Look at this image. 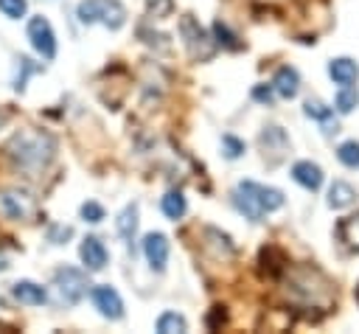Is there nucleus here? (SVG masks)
Returning <instances> with one entry per match:
<instances>
[{
    "label": "nucleus",
    "instance_id": "32",
    "mask_svg": "<svg viewBox=\"0 0 359 334\" xmlns=\"http://www.w3.org/2000/svg\"><path fill=\"white\" fill-rule=\"evenodd\" d=\"M17 62H20L22 73H17V79H14V90H25V79H28V73H31L34 67H31V59H25V56H20Z\"/></svg>",
    "mask_w": 359,
    "mask_h": 334
},
{
    "label": "nucleus",
    "instance_id": "15",
    "mask_svg": "<svg viewBox=\"0 0 359 334\" xmlns=\"http://www.w3.org/2000/svg\"><path fill=\"white\" fill-rule=\"evenodd\" d=\"M272 90H275L280 98H294L297 90H300V76H297V70L289 67V65L278 67V73H275V79H272Z\"/></svg>",
    "mask_w": 359,
    "mask_h": 334
},
{
    "label": "nucleus",
    "instance_id": "27",
    "mask_svg": "<svg viewBox=\"0 0 359 334\" xmlns=\"http://www.w3.org/2000/svg\"><path fill=\"white\" fill-rule=\"evenodd\" d=\"M261 143H264V149H272L275 143H278L280 149H286V135H283L280 126H266V129L261 132Z\"/></svg>",
    "mask_w": 359,
    "mask_h": 334
},
{
    "label": "nucleus",
    "instance_id": "8",
    "mask_svg": "<svg viewBox=\"0 0 359 334\" xmlns=\"http://www.w3.org/2000/svg\"><path fill=\"white\" fill-rule=\"evenodd\" d=\"M90 298H93V306L98 309L101 317L107 320H121L123 317V300L118 295V289H112L109 283H98L90 289Z\"/></svg>",
    "mask_w": 359,
    "mask_h": 334
},
{
    "label": "nucleus",
    "instance_id": "25",
    "mask_svg": "<svg viewBox=\"0 0 359 334\" xmlns=\"http://www.w3.org/2000/svg\"><path fill=\"white\" fill-rule=\"evenodd\" d=\"M261 202H264V211H266V213H272V211H278V208L283 205V191L261 185Z\"/></svg>",
    "mask_w": 359,
    "mask_h": 334
},
{
    "label": "nucleus",
    "instance_id": "24",
    "mask_svg": "<svg viewBox=\"0 0 359 334\" xmlns=\"http://www.w3.org/2000/svg\"><path fill=\"white\" fill-rule=\"evenodd\" d=\"M303 112L309 115V118H314V121H328L331 118V107H325L323 101H317V98H309L306 104H303Z\"/></svg>",
    "mask_w": 359,
    "mask_h": 334
},
{
    "label": "nucleus",
    "instance_id": "22",
    "mask_svg": "<svg viewBox=\"0 0 359 334\" xmlns=\"http://www.w3.org/2000/svg\"><path fill=\"white\" fill-rule=\"evenodd\" d=\"M213 39H216V45H222V48H227V51L241 48V42H236V34H230V28H227L222 20L213 22Z\"/></svg>",
    "mask_w": 359,
    "mask_h": 334
},
{
    "label": "nucleus",
    "instance_id": "7",
    "mask_svg": "<svg viewBox=\"0 0 359 334\" xmlns=\"http://www.w3.org/2000/svg\"><path fill=\"white\" fill-rule=\"evenodd\" d=\"M25 34H28L31 48H34V51H36L42 59H53V56H56V34H53L50 22H48L42 14L28 20Z\"/></svg>",
    "mask_w": 359,
    "mask_h": 334
},
{
    "label": "nucleus",
    "instance_id": "33",
    "mask_svg": "<svg viewBox=\"0 0 359 334\" xmlns=\"http://www.w3.org/2000/svg\"><path fill=\"white\" fill-rule=\"evenodd\" d=\"M70 236H73V227H65V225H56V227H50V233H48V239H50L53 244H65Z\"/></svg>",
    "mask_w": 359,
    "mask_h": 334
},
{
    "label": "nucleus",
    "instance_id": "3",
    "mask_svg": "<svg viewBox=\"0 0 359 334\" xmlns=\"http://www.w3.org/2000/svg\"><path fill=\"white\" fill-rule=\"evenodd\" d=\"M317 275V269H294L289 275V292L294 298H300L303 303H311V306H328L334 292H331V283L328 281H320V286L311 283V278Z\"/></svg>",
    "mask_w": 359,
    "mask_h": 334
},
{
    "label": "nucleus",
    "instance_id": "14",
    "mask_svg": "<svg viewBox=\"0 0 359 334\" xmlns=\"http://www.w3.org/2000/svg\"><path fill=\"white\" fill-rule=\"evenodd\" d=\"M328 76L339 84V87H351L356 79H359V65L348 56H337L328 62Z\"/></svg>",
    "mask_w": 359,
    "mask_h": 334
},
{
    "label": "nucleus",
    "instance_id": "21",
    "mask_svg": "<svg viewBox=\"0 0 359 334\" xmlns=\"http://www.w3.org/2000/svg\"><path fill=\"white\" fill-rule=\"evenodd\" d=\"M356 104H359V93H356L353 87H339V93H337V98H334V107H337V112L348 115V112H351Z\"/></svg>",
    "mask_w": 359,
    "mask_h": 334
},
{
    "label": "nucleus",
    "instance_id": "35",
    "mask_svg": "<svg viewBox=\"0 0 359 334\" xmlns=\"http://www.w3.org/2000/svg\"><path fill=\"white\" fill-rule=\"evenodd\" d=\"M3 121H6V115H3V112H0V126H3Z\"/></svg>",
    "mask_w": 359,
    "mask_h": 334
},
{
    "label": "nucleus",
    "instance_id": "30",
    "mask_svg": "<svg viewBox=\"0 0 359 334\" xmlns=\"http://www.w3.org/2000/svg\"><path fill=\"white\" fill-rule=\"evenodd\" d=\"M171 6H174V0H146V11H149V17H154V20L165 17V14L171 11Z\"/></svg>",
    "mask_w": 359,
    "mask_h": 334
},
{
    "label": "nucleus",
    "instance_id": "1",
    "mask_svg": "<svg viewBox=\"0 0 359 334\" xmlns=\"http://www.w3.org/2000/svg\"><path fill=\"white\" fill-rule=\"evenodd\" d=\"M53 149H56V143H53V138L48 132H42V129H22V132H17L8 140L6 154L11 157V163L20 171L34 177V174H39L53 160Z\"/></svg>",
    "mask_w": 359,
    "mask_h": 334
},
{
    "label": "nucleus",
    "instance_id": "10",
    "mask_svg": "<svg viewBox=\"0 0 359 334\" xmlns=\"http://www.w3.org/2000/svg\"><path fill=\"white\" fill-rule=\"evenodd\" d=\"M79 255H81V264H84L87 272H98L109 261V253H107V247H104V241L98 236H87L81 241V247H79Z\"/></svg>",
    "mask_w": 359,
    "mask_h": 334
},
{
    "label": "nucleus",
    "instance_id": "12",
    "mask_svg": "<svg viewBox=\"0 0 359 334\" xmlns=\"http://www.w3.org/2000/svg\"><path fill=\"white\" fill-rule=\"evenodd\" d=\"M292 180L297 185H303L306 191H317L323 185V168L317 163H311V160H297L292 166Z\"/></svg>",
    "mask_w": 359,
    "mask_h": 334
},
{
    "label": "nucleus",
    "instance_id": "4",
    "mask_svg": "<svg viewBox=\"0 0 359 334\" xmlns=\"http://www.w3.org/2000/svg\"><path fill=\"white\" fill-rule=\"evenodd\" d=\"M53 286L65 306H76L87 292V275L76 267H59L53 272Z\"/></svg>",
    "mask_w": 359,
    "mask_h": 334
},
{
    "label": "nucleus",
    "instance_id": "29",
    "mask_svg": "<svg viewBox=\"0 0 359 334\" xmlns=\"http://www.w3.org/2000/svg\"><path fill=\"white\" fill-rule=\"evenodd\" d=\"M222 149H224V157L236 160V157H241V152H244V140H238V138H233V135H224V138H222Z\"/></svg>",
    "mask_w": 359,
    "mask_h": 334
},
{
    "label": "nucleus",
    "instance_id": "28",
    "mask_svg": "<svg viewBox=\"0 0 359 334\" xmlns=\"http://www.w3.org/2000/svg\"><path fill=\"white\" fill-rule=\"evenodd\" d=\"M79 213H81V219H84V222H90V225H98V222L104 219V208H101L98 202H93V199H90V202H84V205L79 208Z\"/></svg>",
    "mask_w": 359,
    "mask_h": 334
},
{
    "label": "nucleus",
    "instance_id": "13",
    "mask_svg": "<svg viewBox=\"0 0 359 334\" xmlns=\"http://www.w3.org/2000/svg\"><path fill=\"white\" fill-rule=\"evenodd\" d=\"M11 298L20 300V303H25V306H42L48 300V292H45V286L22 278V281H14L11 283Z\"/></svg>",
    "mask_w": 359,
    "mask_h": 334
},
{
    "label": "nucleus",
    "instance_id": "9",
    "mask_svg": "<svg viewBox=\"0 0 359 334\" xmlns=\"http://www.w3.org/2000/svg\"><path fill=\"white\" fill-rule=\"evenodd\" d=\"M31 211H34V205H31V196L28 194H22L17 188H3L0 191V213L6 219L22 222V219L31 216Z\"/></svg>",
    "mask_w": 359,
    "mask_h": 334
},
{
    "label": "nucleus",
    "instance_id": "5",
    "mask_svg": "<svg viewBox=\"0 0 359 334\" xmlns=\"http://www.w3.org/2000/svg\"><path fill=\"white\" fill-rule=\"evenodd\" d=\"M180 34H182V39H185V48H188V53L194 56V59H199V62H208L210 56H213V48H216V42L208 36V31L191 17V14H185L182 20H180Z\"/></svg>",
    "mask_w": 359,
    "mask_h": 334
},
{
    "label": "nucleus",
    "instance_id": "20",
    "mask_svg": "<svg viewBox=\"0 0 359 334\" xmlns=\"http://www.w3.org/2000/svg\"><path fill=\"white\" fill-rule=\"evenodd\" d=\"M154 328H157L160 334H182V331L188 328V323H185V317L177 314V312H163V314L157 317Z\"/></svg>",
    "mask_w": 359,
    "mask_h": 334
},
{
    "label": "nucleus",
    "instance_id": "11",
    "mask_svg": "<svg viewBox=\"0 0 359 334\" xmlns=\"http://www.w3.org/2000/svg\"><path fill=\"white\" fill-rule=\"evenodd\" d=\"M143 255L154 272H163L168 264V239L163 233H149L143 239Z\"/></svg>",
    "mask_w": 359,
    "mask_h": 334
},
{
    "label": "nucleus",
    "instance_id": "34",
    "mask_svg": "<svg viewBox=\"0 0 359 334\" xmlns=\"http://www.w3.org/2000/svg\"><path fill=\"white\" fill-rule=\"evenodd\" d=\"M219 323H224V312H222V306H213V314L208 317V326H210V328H216Z\"/></svg>",
    "mask_w": 359,
    "mask_h": 334
},
{
    "label": "nucleus",
    "instance_id": "26",
    "mask_svg": "<svg viewBox=\"0 0 359 334\" xmlns=\"http://www.w3.org/2000/svg\"><path fill=\"white\" fill-rule=\"evenodd\" d=\"M25 11H28V3L25 0H0V14L8 17V20L25 17Z\"/></svg>",
    "mask_w": 359,
    "mask_h": 334
},
{
    "label": "nucleus",
    "instance_id": "2",
    "mask_svg": "<svg viewBox=\"0 0 359 334\" xmlns=\"http://www.w3.org/2000/svg\"><path fill=\"white\" fill-rule=\"evenodd\" d=\"M76 17L84 25L101 22L104 28L118 31L126 22V8L121 6V0H81L76 6Z\"/></svg>",
    "mask_w": 359,
    "mask_h": 334
},
{
    "label": "nucleus",
    "instance_id": "19",
    "mask_svg": "<svg viewBox=\"0 0 359 334\" xmlns=\"http://www.w3.org/2000/svg\"><path fill=\"white\" fill-rule=\"evenodd\" d=\"M118 236L121 239H126V241H132V236H135V230H137V205L132 202V205H126L121 213H118Z\"/></svg>",
    "mask_w": 359,
    "mask_h": 334
},
{
    "label": "nucleus",
    "instance_id": "6",
    "mask_svg": "<svg viewBox=\"0 0 359 334\" xmlns=\"http://www.w3.org/2000/svg\"><path fill=\"white\" fill-rule=\"evenodd\" d=\"M233 205H236V211L238 213H244L250 222H261L264 219V202H261V185L258 182H250V180H244V182H238L236 185V191H233Z\"/></svg>",
    "mask_w": 359,
    "mask_h": 334
},
{
    "label": "nucleus",
    "instance_id": "16",
    "mask_svg": "<svg viewBox=\"0 0 359 334\" xmlns=\"http://www.w3.org/2000/svg\"><path fill=\"white\" fill-rule=\"evenodd\" d=\"M353 202H356V188L351 182H345V180H334L331 188H328V205L342 211V208H348Z\"/></svg>",
    "mask_w": 359,
    "mask_h": 334
},
{
    "label": "nucleus",
    "instance_id": "23",
    "mask_svg": "<svg viewBox=\"0 0 359 334\" xmlns=\"http://www.w3.org/2000/svg\"><path fill=\"white\" fill-rule=\"evenodd\" d=\"M337 157H339L342 166L356 168V166H359V143H356V140H345V143H339Z\"/></svg>",
    "mask_w": 359,
    "mask_h": 334
},
{
    "label": "nucleus",
    "instance_id": "18",
    "mask_svg": "<svg viewBox=\"0 0 359 334\" xmlns=\"http://www.w3.org/2000/svg\"><path fill=\"white\" fill-rule=\"evenodd\" d=\"M160 208H163V213H165L171 222H177V219H182V216H185V211H188V202H185L182 191H168V194L163 196Z\"/></svg>",
    "mask_w": 359,
    "mask_h": 334
},
{
    "label": "nucleus",
    "instance_id": "17",
    "mask_svg": "<svg viewBox=\"0 0 359 334\" xmlns=\"http://www.w3.org/2000/svg\"><path fill=\"white\" fill-rule=\"evenodd\" d=\"M337 239H339L348 250H356V253H359V213L339 219V225H337Z\"/></svg>",
    "mask_w": 359,
    "mask_h": 334
},
{
    "label": "nucleus",
    "instance_id": "31",
    "mask_svg": "<svg viewBox=\"0 0 359 334\" xmlns=\"http://www.w3.org/2000/svg\"><path fill=\"white\" fill-rule=\"evenodd\" d=\"M252 98L258 101V104H272V98H275V90H272V84H255L252 87Z\"/></svg>",
    "mask_w": 359,
    "mask_h": 334
}]
</instances>
